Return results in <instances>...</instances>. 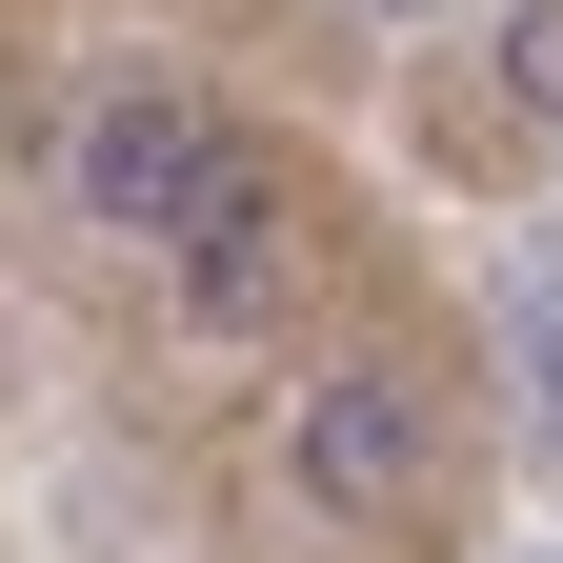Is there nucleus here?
I'll use <instances>...</instances> for the list:
<instances>
[{"label": "nucleus", "instance_id": "2", "mask_svg": "<svg viewBox=\"0 0 563 563\" xmlns=\"http://www.w3.org/2000/svg\"><path fill=\"white\" fill-rule=\"evenodd\" d=\"M222 162H242L222 121L141 81V101H101V121H81V222H121V242H181V201L222 181Z\"/></svg>", "mask_w": 563, "mask_h": 563}, {"label": "nucleus", "instance_id": "1", "mask_svg": "<svg viewBox=\"0 0 563 563\" xmlns=\"http://www.w3.org/2000/svg\"><path fill=\"white\" fill-rule=\"evenodd\" d=\"M422 443H443V422H422V383H402V363H322L302 402H282V483H302V504H342V523L402 504Z\"/></svg>", "mask_w": 563, "mask_h": 563}, {"label": "nucleus", "instance_id": "4", "mask_svg": "<svg viewBox=\"0 0 563 563\" xmlns=\"http://www.w3.org/2000/svg\"><path fill=\"white\" fill-rule=\"evenodd\" d=\"M504 101L563 121V0H504Z\"/></svg>", "mask_w": 563, "mask_h": 563}, {"label": "nucleus", "instance_id": "6", "mask_svg": "<svg viewBox=\"0 0 563 563\" xmlns=\"http://www.w3.org/2000/svg\"><path fill=\"white\" fill-rule=\"evenodd\" d=\"M543 302H563V242H543Z\"/></svg>", "mask_w": 563, "mask_h": 563}, {"label": "nucleus", "instance_id": "5", "mask_svg": "<svg viewBox=\"0 0 563 563\" xmlns=\"http://www.w3.org/2000/svg\"><path fill=\"white\" fill-rule=\"evenodd\" d=\"M363 21H443V0H363Z\"/></svg>", "mask_w": 563, "mask_h": 563}, {"label": "nucleus", "instance_id": "3", "mask_svg": "<svg viewBox=\"0 0 563 563\" xmlns=\"http://www.w3.org/2000/svg\"><path fill=\"white\" fill-rule=\"evenodd\" d=\"M162 262H181V302H201V322H262V302H282V181L222 162V181L181 201V242H162Z\"/></svg>", "mask_w": 563, "mask_h": 563}]
</instances>
